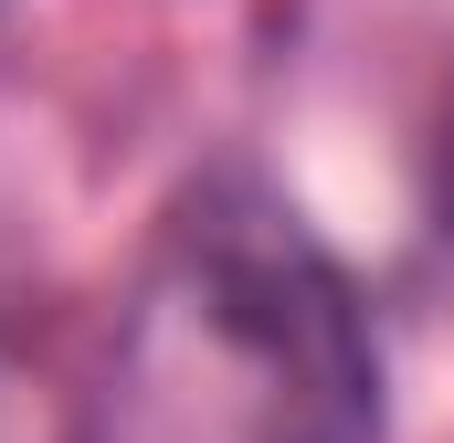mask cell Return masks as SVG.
Segmentation results:
<instances>
[{
	"label": "cell",
	"mask_w": 454,
	"mask_h": 443,
	"mask_svg": "<svg viewBox=\"0 0 454 443\" xmlns=\"http://www.w3.org/2000/svg\"><path fill=\"white\" fill-rule=\"evenodd\" d=\"M116 443H380V338L264 180H201L116 328Z\"/></svg>",
	"instance_id": "1"
},
{
	"label": "cell",
	"mask_w": 454,
	"mask_h": 443,
	"mask_svg": "<svg viewBox=\"0 0 454 443\" xmlns=\"http://www.w3.org/2000/svg\"><path fill=\"white\" fill-rule=\"evenodd\" d=\"M444 212H454V116H444Z\"/></svg>",
	"instance_id": "2"
}]
</instances>
